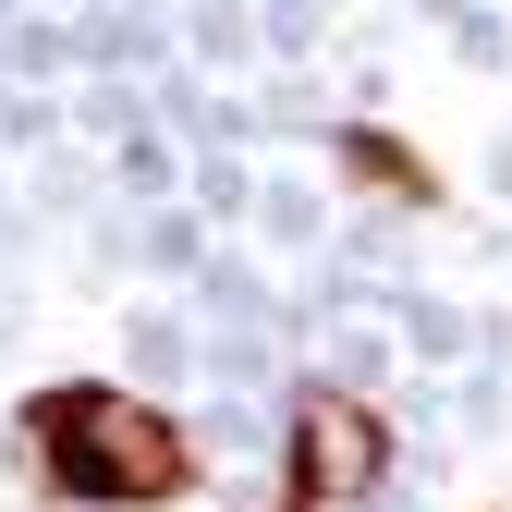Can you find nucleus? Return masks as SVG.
Wrapping results in <instances>:
<instances>
[{"label": "nucleus", "instance_id": "f257e3e1", "mask_svg": "<svg viewBox=\"0 0 512 512\" xmlns=\"http://www.w3.org/2000/svg\"><path fill=\"white\" fill-rule=\"evenodd\" d=\"M25 452H37V488L61 512H171L208 476L196 427L159 415L147 391H110V378H49L25 403Z\"/></svg>", "mask_w": 512, "mask_h": 512}, {"label": "nucleus", "instance_id": "7ed1b4c3", "mask_svg": "<svg viewBox=\"0 0 512 512\" xmlns=\"http://www.w3.org/2000/svg\"><path fill=\"white\" fill-rule=\"evenodd\" d=\"M342 171L378 183V196H403V208H439V171H427L403 135H378V122H342Z\"/></svg>", "mask_w": 512, "mask_h": 512}, {"label": "nucleus", "instance_id": "f03ea898", "mask_svg": "<svg viewBox=\"0 0 512 512\" xmlns=\"http://www.w3.org/2000/svg\"><path fill=\"white\" fill-rule=\"evenodd\" d=\"M378 476H391V415L354 391H293L281 427V500L269 512H354Z\"/></svg>", "mask_w": 512, "mask_h": 512}]
</instances>
